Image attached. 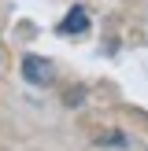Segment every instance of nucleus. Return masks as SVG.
<instances>
[{
	"label": "nucleus",
	"mask_w": 148,
	"mask_h": 151,
	"mask_svg": "<svg viewBox=\"0 0 148 151\" xmlns=\"http://www.w3.org/2000/svg\"><path fill=\"white\" fill-rule=\"evenodd\" d=\"M22 78L30 81V85H48L52 81V63L41 55H33V52H26L22 55Z\"/></svg>",
	"instance_id": "nucleus-1"
},
{
	"label": "nucleus",
	"mask_w": 148,
	"mask_h": 151,
	"mask_svg": "<svg viewBox=\"0 0 148 151\" xmlns=\"http://www.w3.org/2000/svg\"><path fill=\"white\" fill-rule=\"evenodd\" d=\"M56 29H59V37H81V33L89 29V11H85V7H70L67 19L59 22Z\"/></svg>",
	"instance_id": "nucleus-2"
},
{
	"label": "nucleus",
	"mask_w": 148,
	"mask_h": 151,
	"mask_svg": "<svg viewBox=\"0 0 148 151\" xmlns=\"http://www.w3.org/2000/svg\"><path fill=\"white\" fill-rule=\"evenodd\" d=\"M96 144H107V147H130V140H126V133H107V137H96Z\"/></svg>",
	"instance_id": "nucleus-3"
}]
</instances>
